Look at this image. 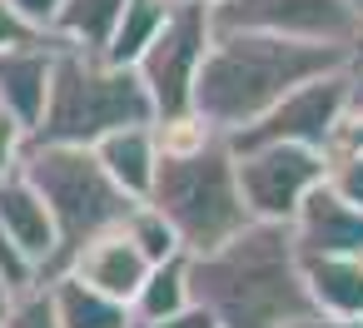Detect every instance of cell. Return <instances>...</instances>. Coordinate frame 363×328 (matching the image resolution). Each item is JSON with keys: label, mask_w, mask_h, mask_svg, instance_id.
Wrapping results in <instances>:
<instances>
[{"label": "cell", "mask_w": 363, "mask_h": 328, "mask_svg": "<svg viewBox=\"0 0 363 328\" xmlns=\"http://www.w3.org/2000/svg\"><path fill=\"white\" fill-rule=\"evenodd\" d=\"M343 65H353V50L274 40V35H249V30H214L204 65L194 75L189 115H199L214 135L234 140L239 130L264 120L284 95Z\"/></svg>", "instance_id": "6da1fadb"}, {"label": "cell", "mask_w": 363, "mask_h": 328, "mask_svg": "<svg viewBox=\"0 0 363 328\" xmlns=\"http://www.w3.org/2000/svg\"><path fill=\"white\" fill-rule=\"evenodd\" d=\"M189 303L219 328H294L308 318L289 224H249L214 254L189 259Z\"/></svg>", "instance_id": "7a4b0ae2"}, {"label": "cell", "mask_w": 363, "mask_h": 328, "mask_svg": "<svg viewBox=\"0 0 363 328\" xmlns=\"http://www.w3.org/2000/svg\"><path fill=\"white\" fill-rule=\"evenodd\" d=\"M16 174L40 194V204L50 209V224H55V264H50V278H60L85 244L115 234L130 219V209H135V199H125L110 184V174L100 169V159L90 149H80V145H40V140H26V154H21Z\"/></svg>", "instance_id": "3957f363"}, {"label": "cell", "mask_w": 363, "mask_h": 328, "mask_svg": "<svg viewBox=\"0 0 363 328\" xmlns=\"http://www.w3.org/2000/svg\"><path fill=\"white\" fill-rule=\"evenodd\" d=\"M179 239L189 259L214 254L239 229H249L239 179H234V145L229 135H209L189 154H160L155 184L145 199Z\"/></svg>", "instance_id": "277c9868"}, {"label": "cell", "mask_w": 363, "mask_h": 328, "mask_svg": "<svg viewBox=\"0 0 363 328\" xmlns=\"http://www.w3.org/2000/svg\"><path fill=\"white\" fill-rule=\"evenodd\" d=\"M135 125H155L150 95L140 90L135 70H120V65H105L100 55H80V50L55 45L45 115H40V130L30 140L90 149L105 135L135 130Z\"/></svg>", "instance_id": "5b68a950"}, {"label": "cell", "mask_w": 363, "mask_h": 328, "mask_svg": "<svg viewBox=\"0 0 363 328\" xmlns=\"http://www.w3.org/2000/svg\"><path fill=\"white\" fill-rule=\"evenodd\" d=\"M209 40H214L209 11H204V6H189V0H174L164 30H160V35L150 40V50L135 60V80H140V90L150 95L155 120H179V115H189L194 75H199V65H204Z\"/></svg>", "instance_id": "8992f818"}, {"label": "cell", "mask_w": 363, "mask_h": 328, "mask_svg": "<svg viewBox=\"0 0 363 328\" xmlns=\"http://www.w3.org/2000/svg\"><path fill=\"white\" fill-rule=\"evenodd\" d=\"M234 179L249 224H289L308 189L323 184V154L298 145H254L234 149Z\"/></svg>", "instance_id": "52a82bcc"}, {"label": "cell", "mask_w": 363, "mask_h": 328, "mask_svg": "<svg viewBox=\"0 0 363 328\" xmlns=\"http://www.w3.org/2000/svg\"><path fill=\"white\" fill-rule=\"evenodd\" d=\"M348 115V65L343 70H328L308 85H298L294 95H284L264 120H254L249 130H239L229 145L234 149H254V145H298V149H313L323 154L338 135Z\"/></svg>", "instance_id": "ba28073f"}, {"label": "cell", "mask_w": 363, "mask_h": 328, "mask_svg": "<svg viewBox=\"0 0 363 328\" xmlns=\"http://www.w3.org/2000/svg\"><path fill=\"white\" fill-rule=\"evenodd\" d=\"M214 30H249L274 40H303V45H338L358 50V26L343 11V0H224L209 11Z\"/></svg>", "instance_id": "9c48e42d"}, {"label": "cell", "mask_w": 363, "mask_h": 328, "mask_svg": "<svg viewBox=\"0 0 363 328\" xmlns=\"http://www.w3.org/2000/svg\"><path fill=\"white\" fill-rule=\"evenodd\" d=\"M289 234L298 259H363V209H348L323 184L294 209Z\"/></svg>", "instance_id": "30bf717a"}, {"label": "cell", "mask_w": 363, "mask_h": 328, "mask_svg": "<svg viewBox=\"0 0 363 328\" xmlns=\"http://www.w3.org/2000/svg\"><path fill=\"white\" fill-rule=\"evenodd\" d=\"M50 70H55V40L0 50V115L16 120L26 135L40 130L45 95H50Z\"/></svg>", "instance_id": "8fae6325"}, {"label": "cell", "mask_w": 363, "mask_h": 328, "mask_svg": "<svg viewBox=\"0 0 363 328\" xmlns=\"http://www.w3.org/2000/svg\"><path fill=\"white\" fill-rule=\"evenodd\" d=\"M65 273H75L80 283H90L95 293H105V298H115V303H135V293H140V283H145V273H150V264L140 259V249L115 229V234H105V239H95V244H85L75 259H70V268Z\"/></svg>", "instance_id": "7c38bea8"}, {"label": "cell", "mask_w": 363, "mask_h": 328, "mask_svg": "<svg viewBox=\"0 0 363 328\" xmlns=\"http://www.w3.org/2000/svg\"><path fill=\"white\" fill-rule=\"evenodd\" d=\"M0 229H6V239L35 264V273L45 283L50 264H55V224H50V209L40 204V194L21 174L0 179Z\"/></svg>", "instance_id": "4fadbf2b"}, {"label": "cell", "mask_w": 363, "mask_h": 328, "mask_svg": "<svg viewBox=\"0 0 363 328\" xmlns=\"http://www.w3.org/2000/svg\"><path fill=\"white\" fill-rule=\"evenodd\" d=\"M298 278L318 318L363 323V259H298Z\"/></svg>", "instance_id": "5bb4252c"}, {"label": "cell", "mask_w": 363, "mask_h": 328, "mask_svg": "<svg viewBox=\"0 0 363 328\" xmlns=\"http://www.w3.org/2000/svg\"><path fill=\"white\" fill-rule=\"evenodd\" d=\"M90 154L100 159V169L110 174V184H115L125 199H135V204H145V199H150L155 164H160V149H155L150 125L115 130V135H105L100 145H90Z\"/></svg>", "instance_id": "9a60e30c"}, {"label": "cell", "mask_w": 363, "mask_h": 328, "mask_svg": "<svg viewBox=\"0 0 363 328\" xmlns=\"http://www.w3.org/2000/svg\"><path fill=\"white\" fill-rule=\"evenodd\" d=\"M120 11L125 0H65L55 26H50V40L60 50H80V55H105L115 26H120Z\"/></svg>", "instance_id": "2e32d148"}, {"label": "cell", "mask_w": 363, "mask_h": 328, "mask_svg": "<svg viewBox=\"0 0 363 328\" xmlns=\"http://www.w3.org/2000/svg\"><path fill=\"white\" fill-rule=\"evenodd\" d=\"M50 303H55V323L60 328H130V308L95 293L90 283H80L75 273H60L45 283Z\"/></svg>", "instance_id": "e0dca14e"}, {"label": "cell", "mask_w": 363, "mask_h": 328, "mask_svg": "<svg viewBox=\"0 0 363 328\" xmlns=\"http://www.w3.org/2000/svg\"><path fill=\"white\" fill-rule=\"evenodd\" d=\"M169 11H174V0H125L120 26H115V35H110V45H105L100 60L120 65V70H135V60L150 50V40L164 30Z\"/></svg>", "instance_id": "ac0fdd59"}, {"label": "cell", "mask_w": 363, "mask_h": 328, "mask_svg": "<svg viewBox=\"0 0 363 328\" xmlns=\"http://www.w3.org/2000/svg\"><path fill=\"white\" fill-rule=\"evenodd\" d=\"M179 308H189V254H179L169 264H155L145 273V283H140V293L130 303V318L155 328V323H164Z\"/></svg>", "instance_id": "d6986e66"}, {"label": "cell", "mask_w": 363, "mask_h": 328, "mask_svg": "<svg viewBox=\"0 0 363 328\" xmlns=\"http://www.w3.org/2000/svg\"><path fill=\"white\" fill-rule=\"evenodd\" d=\"M120 234L140 249V259H145L150 268H155V264H169V259H179V254H184V249H179V239H174V229H169L150 204H135V209H130V219L120 224Z\"/></svg>", "instance_id": "ffe728a7"}, {"label": "cell", "mask_w": 363, "mask_h": 328, "mask_svg": "<svg viewBox=\"0 0 363 328\" xmlns=\"http://www.w3.org/2000/svg\"><path fill=\"white\" fill-rule=\"evenodd\" d=\"M323 189L333 199H343L348 209H363V154L323 149Z\"/></svg>", "instance_id": "44dd1931"}, {"label": "cell", "mask_w": 363, "mask_h": 328, "mask_svg": "<svg viewBox=\"0 0 363 328\" xmlns=\"http://www.w3.org/2000/svg\"><path fill=\"white\" fill-rule=\"evenodd\" d=\"M0 328H60V323H55L50 288H45V283H35V288L16 293V298H11V308H6V323H0Z\"/></svg>", "instance_id": "7402d4cb"}, {"label": "cell", "mask_w": 363, "mask_h": 328, "mask_svg": "<svg viewBox=\"0 0 363 328\" xmlns=\"http://www.w3.org/2000/svg\"><path fill=\"white\" fill-rule=\"evenodd\" d=\"M0 283H6L11 293H26V288H35L40 283V273H35V264L6 239V229H0Z\"/></svg>", "instance_id": "603a6c76"}, {"label": "cell", "mask_w": 363, "mask_h": 328, "mask_svg": "<svg viewBox=\"0 0 363 328\" xmlns=\"http://www.w3.org/2000/svg\"><path fill=\"white\" fill-rule=\"evenodd\" d=\"M6 6L35 30V35H45L50 40V26H55V16H60V6H65V0H6Z\"/></svg>", "instance_id": "cb8c5ba5"}, {"label": "cell", "mask_w": 363, "mask_h": 328, "mask_svg": "<svg viewBox=\"0 0 363 328\" xmlns=\"http://www.w3.org/2000/svg\"><path fill=\"white\" fill-rule=\"evenodd\" d=\"M26 140H30V135H26L16 120L0 115V179L16 174V164H21V154H26Z\"/></svg>", "instance_id": "d4e9b609"}, {"label": "cell", "mask_w": 363, "mask_h": 328, "mask_svg": "<svg viewBox=\"0 0 363 328\" xmlns=\"http://www.w3.org/2000/svg\"><path fill=\"white\" fill-rule=\"evenodd\" d=\"M35 40H45V35H35L6 0H0V50H16V45H35Z\"/></svg>", "instance_id": "484cf974"}, {"label": "cell", "mask_w": 363, "mask_h": 328, "mask_svg": "<svg viewBox=\"0 0 363 328\" xmlns=\"http://www.w3.org/2000/svg\"><path fill=\"white\" fill-rule=\"evenodd\" d=\"M328 149H353V154H363V115H358V110L343 115V125H338V135H333Z\"/></svg>", "instance_id": "4316f807"}, {"label": "cell", "mask_w": 363, "mask_h": 328, "mask_svg": "<svg viewBox=\"0 0 363 328\" xmlns=\"http://www.w3.org/2000/svg\"><path fill=\"white\" fill-rule=\"evenodd\" d=\"M155 328H219V323H214V318H209L199 303H189V308L169 313V318H164V323H155Z\"/></svg>", "instance_id": "83f0119b"}, {"label": "cell", "mask_w": 363, "mask_h": 328, "mask_svg": "<svg viewBox=\"0 0 363 328\" xmlns=\"http://www.w3.org/2000/svg\"><path fill=\"white\" fill-rule=\"evenodd\" d=\"M348 110L363 115V55H353V65H348Z\"/></svg>", "instance_id": "f1b7e54d"}, {"label": "cell", "mask_w": 363, "mask_h": 328, "mask_svg": "<svg viewBox=\"0 0 363 328\" xmlns=\"http://www.w3.org/2000/svg\"><path fill=\"white\" fill-rule=\"evenodd\" d=\"M294 328H363V323H348V318H318V313H308V318H298Z\"/></svg>", "instance_id": "f546056e"}, {"label": "cell", "mask_w": 363, "mask_h": 328, "mask_svg": "<svg viewBox=\"0 0 363 328\" xmlns=\"http://www.w3.org/2000/svg\"><path fill=\"white\" fill-rule=\"evenodd\" d=\"M343 11L353 16V26H358V45H363V0H343Z\"/></svg>", "instance_id": "4dcf8cb0"}, {"label": "cell", "mask_w": 363, "mask_h": 328, "mask_svg": "<svg viewBox=\"0 0 363 328\" xmlns=\"http://www.w3.org/2000/svg\"><path fill=\"white\" fill-rule=\"evenodd\" d=\"M11 298H16V293H11L6 283H0V323H6V308H11Z\"/></svg>", "instance_id": "1f68e13d"}, {"label": "cell", "mask_w": 363, "mask_h": 328, "mask_svg": "<svg viewBox=\"0 0 363 328\" xmlns=\"http://www.w3.org/2000/svg\"><path fill=\"white\" fill-rule=\"evenodd\" d=\"M189 6H204V11H214V6H224V0H189Z\"/></svg>", "instance_id": "d6a6232c"}, {"label": "cell", "mask_w": 363, "mask_h": 328, "mask_svg": "<svg viewBox=\"0 0 363 328\" xmlns=\"http://www.w3.org/2000/svg\"><path fill=\"white\" fill-rule=\"evenodd\" d=\"M130 328H145V323H135V318H130Z\"/></svg>", "instance_id": "836d02e7"}, {"label": "cell", "mask_w": 363, "mask_h": 328, "mask_svg": "<svg viewBox=\"0 0 363 328\" xmlns=\"http://www.w3.org/2000/svg\"><path fill=\"white\" fill-rule=\"evenodd\" d=\"M353 55H363V45H358V50H353Z\"/></svg>", "instance_id": "e575fe53"}]
</instances>
